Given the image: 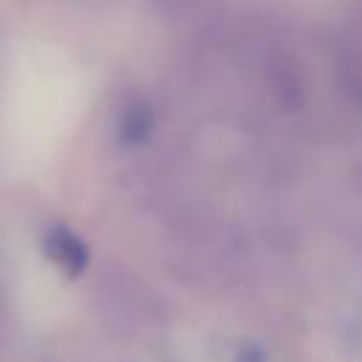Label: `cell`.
<instances>
[{
    "label": "cell",
    "mask_w": 362,
    "mask_h": 362,
    "mask_svg": "<svg viewBox=\"0 0 362 362\" xmlns=\"http://www.w3.org/2000/svg\"><path fill=\"white\" fill-rule=\"evenodd\" d=\"M153 130V116L144 105H130L122 113V124H119V136L124 144H141Z\"/></svg>",
    "instance_id": "cell-2"
},
{
    "label": "cell",
    "mask_w": 362,
    "mask_h": 362,
    "mask_svg": "<svg viewBox=\"0 0 362 362\" xmlns=\"http://www.w3.org/2000/svg\"><path fill=\"white\" fill-rule=\"evenodd\" d=\"M235 362H266V356H263V351H260L257 345H243V348L238 351Z\"/></svg>",
    "instance_id": "cell-3"
},
{
    "label": "cell",
    "mask_w": 362,
    "mask_h": 362,
    "mask_svg": "<svg viewBox=\"0 0 362 362\" xmlns=\"http://www.w3.org/2000/svg\"><path fill=\"white\" fill-rule=\"evenodd\" d=\"M42 249L45 255L68 274V277H79L85 269H88V260H90V252L85 246V240L79 235H74L68 226L62 223H54L45 235H42Z\"/></svg>",
    "instance_id": "cell-1"
}]
</instances>
